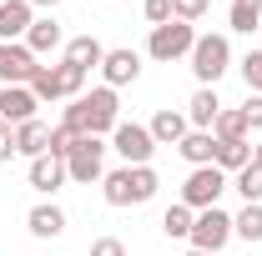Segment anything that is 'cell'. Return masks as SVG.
Segmentation results:
<instances>
[{
    "label": "cell",
    "instance_id": "obj_11",
    "mask_svg": "<svg viewBox=\"0 0 262 256\" xmlns=\"http://www.w3.org/2000/svg\"><path fill=\"white\" fill-rule=\"evenodd\" d=\"M101 75H106V86H111V91H121V86H131V81L141 75V56H136L131 45H116V50H106Z\"/></svg>",
    "mask_w": 262,
    "mask_h": 256
},
{
    "label": "cell",
    "instance_id": "obj_21",
    "mask_svg": "<svg viewBox=\"0 0 262 256\" xmlns=\"http://www.w3.org/2000/svg\"><path fill=\"white\" fill-rule=\"evenodd\" d=\"M247 161H252V141H217V156H212V166H217V171L237 176Z\"/></svg>",
    "mask_w": 262,
    "mask_h": 256
},
{
    "label": "cell",
    "instance_id": "obj_20",
    "mask_svg": "<svg viewBox=\"0 0 262 256\" xmlns=\"http://www.w3.org/2000/svg\"><path fill=\"white\" fill-rule=\"evenodd\" d=\"M177 151H182V161H192V166H212V156H217V136H212V131H187Z\"/></svg>",
    "mask_w": 262,
    "mask_h": 256
},
{
    "label": "cell",
    "instance_id": "obj_14",
    "mask_svg": "<svg viewBox=\"0 0 262 256\" xmlns=\"http://www.w3.org/2000/svg\"><path fill=\"white\" fill-rule=\"evenodd\" d=\"M31 20H35L31 0H0V40H26Z\"/></svg>",
    "mask_w": 262,
    "mask_h": 256
},
{
    "label": "cell",
    "instance_id": "obj_22",
    "mask_svg": "<svg viewBox=\"0 0 262 256\" xmlns=\"http://www.w3.org/2000/svg\"><path fill=\"white\" fill-rule=\"evenodd\" d=\"M227 20H232V31L252 35L262 25V0H232V5H227Z\"/></svg>",
    "mask_w": 262,
    "mask_h": 256
},
{
    "label": "cell",
    "instance_id": "obj_9",
    "mask_svg": "<svg viewBox=\"0 0 262 256\" xmlns=\"http://www.w3.org/2000/svg\"><path fill=\"white\" fill-rule=\"evenodd\" d=\"M40 61L26 50V40H0V86H31Z\"/></svg>",
    "mask_w": 262,
    "mask_h": 256
},
{
    "label": "cell",
    "instance_id": "obj_15",
    "mask_svg": "<svg viewBox=\"0 0 262 256\" xmlns=\"http://www.w3.org/2000/svg\"><path fill=\"white\" fill-rule=\"evenodd\" d=\"M217 111H222V100H217V86H196V96L187 100V126H192V131H212Z\"/></svg>",
    "mask_w": 262,
    "mask_h": 256
},
{
    "label": "cell",
    "instance_id": "obj_4",
    "mask_svg": "<svg viewBox=\"0 0 262 256\" xmlns=\"http://www.w3.org/2000/svg\"><path fill=\"white\" fill-rule=\"evenodd\" d=\"M192 45H196V31L187 25V20H166V25H157L151 31V40H146V56L151 61H162V65H171V61H182V56H192Z\"/></svg>",
    "mask_w": 262,
    "mask_h": 256
},
{
    "label": "cell",
    "instance_id": "obj_2",
    "mask_svg": "<svg viewBox=\"0 0 262 256\" xmlns=\"http://www.w3.org/2000/svg\"><path fill=\"white\" fill-rule=\"evenodd\" d=\"M157 171L151 166H121V171H106L101 176V196L106 206H146L157 196Z\"/></svg>",
    "mask_w": 262,
    "mask_h": 256
},
{
    "label": "cell",
    "instance_id": "obj_35",
    "mask_svg": "<svg viewBox=\"0 0 262 256\" xmlns=\"http://www.w3.org/2000/svg\"><path fill=\"white\" fill-rule=\"evenodd\" d=\"M252 161H257V166H262V141H257V146H252Z\"/></svg>",
    "mask_w": 262,
    "mask_h": 256
},
{
    "label": "cell",
    "instance_id": "obj_25",
    "mask_svg": "<svg viewBox=\"0 0 262 256\" xmlns=\"http://www.w3.org/2000/svg\"><path fill=\"white\" fill-rule=\"evenodd\" d=\"M232 236H242V241H262V201L242 206V211L232 216Z\"/></svg>",
    "mask_w": 262,
    "mask_h": 256
},
{
    "label": "cell",
    "instance_id": "obj_34",
    "mask_svg": "<svg viewBox=\"0 0 262 256\" xmlns=\"http://www.w3.org/2000/svg\"><path fill=\"white\" fill-rule=\"evenodd\" d=\"M15 156V131H10V136H5V141H0V166H5V161Z\"/></svg>",
    "mask_w": 262,
    "mask_h": 256
},
{
    "label": "cell",
    "instance_id": "obj_32",
    "mask_svg": "<svg viewBox=\"0 0 262 256\" xmlns=\"http://www.w3.org/2000/svg\"><path fill=\"white\" fill-rule=\"evenodd\" d=\"M91 256H126V241L121 236H96L91 241Z\"/></svg>",
    "mask_w": 262,
    "mask_h": 256
},
{
    "label": "cell",
    "instance_id": "obj_31",
    "mask_svg": "<svg viewBox=\"0 0 262 256\" xmlns=\"http://www.w3.org/2000/svg\"><path fill=\"white\" fill-rule=\"evenodd\" d=\"M141 15H146V20H151V31H157V25L171 20V0H141Z\"/></svg>",
    "mask_w": 262,
    "mask_h": 256
},
{
    "label": "cell",
    "instance_id": "obj_24",
    "mask_svg": "<svg viewBox=\"0 0 262 256\" xmlns=\"http://www.w3.org/2000/svg\"><path fill=\"white\" fill-rule=\"evenodd\" d=\"M212 136H217V141H247L242 106H237V111H227V106H222V111H217V121H212Z\"/></svg>",
    "mask_w": 262,
    "mask_h": 256
},
{
    "label": "cell",
    "instance_id": "obj_17",
    "mask_svg": "<svg viewBox=\"0 0 262 256\" xmlns=\"http://www.w3.org/2000/svg\"><path fill=\"white\" fill-rule=\"evenodd\" d=\"M51 151V126L35 116V121H26V126H15V156H26V161H35V156H46Z\"/></svg>",
    "mask_w": 262,
    "mask_h": 256
},
{
    "label": "cell",
    "instance_id": "obj_12",
    "mask_svg": "<svg viewBox=\"0 0 262 256\" xmlns=\"http://www.w3.org/2000/svg\"><path fill=\"white\" fill-rule=\"evenodd\" d=\"M56 45H66L61 20H56V15H35V20H31V31H26V50H31L35 61H40V56H51Z\"/></svg>",
    "mask_w": 262,
    "mask_h": 256
},
{
    "label": "cell",
    "instance_id": "obj_3",
    "mask_svg": "<svg viewBox=\"0 0 262 256\" xmlns=\"http://www.w3.org/2000/svg\"><path fill=\"white\" fill-rule=\"evenodd\" d=\"M192 75L202 81V86H217L222 75H227V65H232V40L227 35H196V45H192Z\"/></svg>",
    "mask_w": 262,
    "mask_h": 256
},
{
    "label": "cell",
    "instance_id": "obj_30",
    "mask_svg": "<svg viewBox=\"0 0 262 256\" xmlns=\"http://www.w3.org/2000/svg\"><path fill=\"white\" fill-rule=\"evenodd\" d=\"M76 141H81V136H71V131L66 126H51V156H71V151H76Z\"/></svg>",
    "mask_w": 262,
    "mask_h": 256
},
{
    "label": "cell",
    "instance_id": "obj_28",
    "mask_svg": "<svg viewBox=\"0 0 262 256\" xmlns=\"http://www.w3.org/2000/svg\"><path fill=\"white\" fill-rule=\"evenodd\" d=\"M242 81H247L252 96H262V50H247L242 56Z\"/></svg>",
    "mask_w": 262,
    "mask_h": 256
},
{
    "label": "cell",
    "instance_id": "obj_36",
    "mask_svg": "<svg viewBox=\"0 0 262 256\" xmlns=\"http://www.w3.org/2000/svg\"><path fill=\"white\" fill-rule=\"evenodd\" d=\"M31 5H46V10H51V5H61V0H31Z\"/></svg>",
    "mask_w": 262,
    "mask_h": 256
},
{
    "label": "cell",
    "instance_id": "obj_37",
    "mask_svg": "<svg viewBox=\"0 0 262 256\" xmlns=\"http://www.w3.org/2000/svg\"><path fill=\"white\" fill-rule=\"evenodd\" d=\"M187 256H212V251H196V246H192V251H187Z\"/></svg>",
    "mask_w": 262,
    "mask_h": 256
},
{
    "label": "cell",
    "instance_id": "obj_16",
    "mask_svg": "<svg viewBox=\"0 0 262 256\" xmlns=\"http://www.w3.org/2000/svg\"><path fill=\"white\" fill-rule=\"evenodd\" d=\"M151 141H157V146H182V136H187V111H171V106H166V111H157V116H151Z\"/></svg>",
    "mask_w": 262,
    "mask_h": 256
},
{
    "label": "cell",
    "instance_id": "obj_29",
    "mask_svg": "<svg viewBox=\"0 0 262 256\" xmlns=\"http://www.w3.org/2000/svg\"><path fill=\"white\" fill-rule=\"evenodd\" d=\"M207 5H212V0H171V15L192 25V20H202V15H207Z\"/></svg>",
    "mask_w": 262,
    "mask_h": 256
},
{
    "label": "cell",
    "instance_id": "obj_26",
    "mask_svg": "<svg viewBox=\"0 0 262 256\" xmlns=\"http://www.w3.org/2000/svg\"><path fill=\"white\" fill-rule=\"evenodd\" d=\"M232 186H237V196H242L247 206H252V201H262V166H257V161H247V166L232 176Z\"/></svg>",
    "mask_w": 262,
    "mask_h": 256
},
{
    "label": "cell",
    "instance_id": "obj_13",
    "mask_svg": "<svg viewBox=\"0 0 262 256\" xmlns=\"http://www.w3.org/2000/svg\"><path fill=\"white\" fill-rule=\"evenodd\" d=\"M66 181H71V176H66V161H61V156H51V151H46V156H35V161H31V191L56 196Z\"/></svg>",
    "mask_w": 262,
    "mask_h": 256
},
{
    "label": "cell",
    "instance_id": "obj_10",
    "mask_svg": "<svg viewBox=\"0 0 262 256\" xmlns=\"http://www.w3.org/2000/svg\"><path fill=\"white\" fill-rule=\"evenodd\" d=\"M35 91L31 86H0V121L5 126H26V121H35Z\"/></svg>",
    "mask_w": 262,
    "mask_h": 256
},
{
    "label": "cell",
    "instance_id": "obj_33",
    "mask_svg": "<svg viewBox=\"0 0 262 256\" xmlns=\"http://www.w3.org/2000/svg\"><path fill=\"white\" fill-rule=\"evenodd\" d=\"M242 121H247V131H262V96H247V106H242Z\"/></svg>",
    "mask_w": 262,
    "mask_h": 256
},
{
    "label": "cell",
    "instance_id": "obj_6",
    "mask_svg": "<svg viewBox=\"0 0 262 256\" xmlns=\"http://www.w3.org/2000/svg\"><path fill=\"white\" fill-rule=\"evenodd\" d=\"M66 176H71L76 186L101 181V176H106V141H101V136H81L76 151L66 156Z\"/></svg>",
    "mask_w": 262,
    "mask_h": 256
},
{
    "label": "cell",
    "instance_id": "obj_18",
    "mask_svg": "<svg viewBox=\"0 0 262 256\" xmlns=\"http://www.w3.org/2000/svg\"><path fill=\"white\" fill-rule=\"evenodd\" d=\"M26 226H31V236H40V241H56V236L66 231V211L56 206V201H40V206H31Z\"/></svg>",
    "mask_w": 262,
    "mask_h": 256
},
{
    "label": "cell",
    "instance_id": "obj_27",
    "mask_svg": "<svg viewBox=\"0 0 262 256\" xmlns=\"http://www.w3.org/2000/svg\"><path fill=\"white\" fill-rule=\"evenodd\" d=\"M192 221H196V211L177 201V206H166V216H162V231H166V236H192Z\"/></svg>",
    "mask_w": 262,
    "mask_h": 256
},
{
    "label": "cell",
    "instance_id": "obj_7",
    "mask_svg": "<svg viewBox=\"0 0 262 256\" xmlns=\"http://www.w3.org/2000/svg\"><path fill=\"white\" fill-rule=\"evenodd\" d=\"M187 241H192L196 251H212V256H217V251L232 241V216L222 211V206H207V211H196L192 236H187Z\"/></svg>",
    "mask_w": 262,
    "mask_h": 256
},
{
    "label": "cell",
    "instance_id": "obj_19",
    "mask_svg": "<svg viewBox=\"0 0 262 256\" xmlns=\"http://www.w3.org/2000/svg\"><path fill=\"white\" fill-rule=\"evenodd\" d=\"M66 65H81L86 75L96 70L101 61H106V45H101L96 35H76V40H66V56H61Z\"/></svg>",
    "mask_w": 262,
    "mask_h": 256
},
{
    "label": "cell",
    "instance_id": "obj_1",
    "mask_svg": "<svg viewBox=\"0 0 262 256\" xmlns=\"http://www.w3.org/2000/svg\"><path fill=\"white\" fill-rule=\"evenodd\" d=\"M61 126L71 136H111V131L121 126V100L111 86H96V91H86V96H76L66 106Z\"/></svg>",
    "mask_w": 262,
    "mask_h": 256
},
{
    "label": "cell",
    "instance_id": "obj_5",
    "mask_svg": "<svg viewBox=\"0 0 262 256\" xmlns=\"http://www.w3.org/2000/svg\"><path fill=\"white\" fill-rule=\"evenodd\" d=\"M227 171H217V166H192V176L182 181V206H192V211H207V206H217L222 191H227Z\"/></svg>",
    "mask_w": 262,
    "mask_h": 256
},
{
    "label": "cell",
    "instance_id": "obj_8",
    "mask_svg": "<svg viewBox=\"0 0 262 256\" xmlns=\"http://www.w3.org/2000/svg\"><path fill=\"white\" fill-rule=\"evenodd\" d=\"M111 151L126 161V166H151V151H157V141H151V131L136 126V121H121V126L111 131Z\"/></svg>",
    "mask_w": 262,
    "mask_h": 256
},
{
    "label": "cell",
    "instance_id": "obj_23",
    "mask_svg": "<svg viewBox=\"0 0 262 256\" xmlns=\"http://www.w3.org/2000/svg\"><path fill=\"white\" fill-rule=\"evenodd\" d=\"M31 91H35V100H40V106H46V100H66L61 65H40V70H35V81H31Z\"/></svg>",
    "mask_w": 262,
    "mask_h": 256
}]
</instances>
